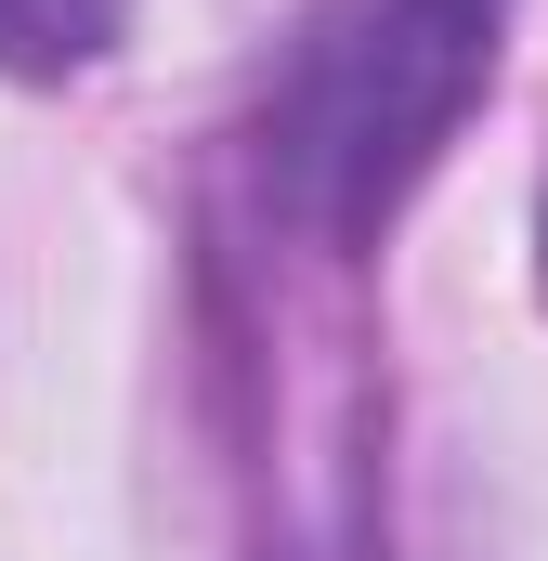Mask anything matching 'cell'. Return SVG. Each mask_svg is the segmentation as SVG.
<instances>
[{"label": "cell", "mask_w": 548, "mask_h": 561, "mask_svg": "<svg viewBox=\"0 0 548 561\" xmlns=\"http://www.w3.org/2000/svg\"><path fill=\"white\" fill-rule=\"evenodd\" d=\"M510 0H313L262 79V183L327 249H379L392 209L483 105Z\"/></svg>", "instance_id": "6da1fadb"}, {"label": "cell", "mask_w": 548, "mask_h": 561, "mask_svg": "<svg viewBox=\"0 0 548 561\" xmlns=\"http://www.w3.org/2000/svg\"><path fill=\"white\" fill-rule=\"evenodd\" d=\"M132 0H0V79H79L105 66Z\"/></svg>", "instance_id": "7a4b0ae2"}]
</instances>
